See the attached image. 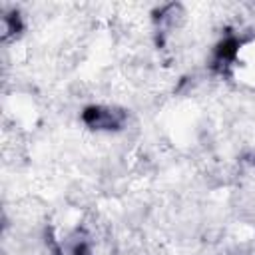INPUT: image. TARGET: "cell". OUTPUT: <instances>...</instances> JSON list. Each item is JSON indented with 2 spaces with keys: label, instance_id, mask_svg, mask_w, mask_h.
<instances>
[{
  "label": "cell",
  "instance_id": "cell-2",
  "mask_svg": "<svg viewBox=\"0 0 255 255\" xmlns=\"http://www.w3.org/2000/svg\"><path fill=\"white\" fill-rule=\"evenodd\" d=\"M233 46V42H227L225 44V48H231ZM233 54V50H221V56H231Z\"/></svg>",
  "mask_w": 255,
  "mask_h": 255
},
{
  "label": "cell",
  "instance_id": "cell-1",
  "mask_svg": "<svg viewBox=\"0 0 255 255\" xmlns=\"http://www.w3.org/2000/svg\"><path fill=\"white\" fill-rule=\"evenodd\" d=\"M84 120L94 128H114L118 124L112 110H102V108H90L84 114Z\"/></svg>",
  "mask_w": 255,
  "mask_h": 255
}]
</instances>
